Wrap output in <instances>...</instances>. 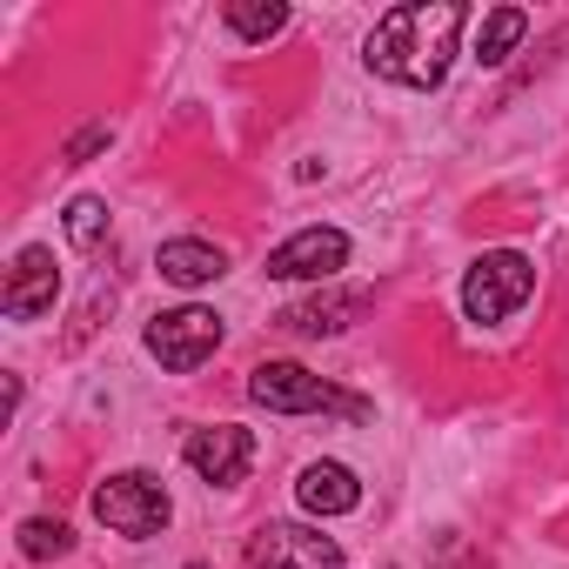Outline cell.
<instances>
[{
  "label": "cell",
  "instance_id": "9",
  "mask_svg": "<svg viewBox=\"0 0 569 569\" xmlns=\"http://www.w3.org/2000/svg\"><path fill=\"white\" fill-rule=\"evenodd\" d=\"M54 296H61V268H54V254H48V248H21L14 268H8V296H0V309H8L14 322H34V316L54 309Z\"/></svg>",
  "mask_w": 569,
  "mask_h": 569
},
{
  "label": "cell",
  "instance_id": "18",
  "mask_svg": "<svg viewBox=\"0 0 569 569\" xmlns=\"http://www.w3.org/2000/svg\"><path fill=\"white\" fill-rule=\"evenodd\" d=\"M188 569H201V562H188Z\"/></svg>",
  "mask_w": 569,
  "mask_h": 569
},
{
  "label": "cell",
  "instance_id": "5",
  "mask_svg": "<svg viewBox=\"0 0 569 569\" xmlns=\"http://www.w3.org/2000/svg\"><path fill=\"white\" fill-rule=\"evenodd\" d=\"M214 349H221V316L214 309H168V316L148 322V356L174 376L201 369Z\"/></svg>",
  "mask_w": 569,
  "mask_h": 569
},
{
  "label": "cell",
  "instance_id": "8",
  "mask_svg": "<svg viewBox=\"0 0 569 569\" xmlns=\"http://www.w3.org/2000/svg\"><path fill=\"white\" fill-rule=\"evenodd\" d=\"M248 462H254V436L241 422H214V429H194L188 436V469L201 482H214V489H234L248 476Z\"/></svg>",
  "mask_w": 569,
  "mask_h": 569
},
{
  "label": "cell",
  "instance_id": "14",
  "mask_svg": "<svg viewBox=\"0 0 569 569\" xmlns=\"http://www.w3.org/2000/svg\"><path fill=\"white\" fill-rule=\"evenodd\" d=\"M74 549V529L68 522H54V516H28L21 522V556L28 562H54V556H68Z\"/></svg>",
  "mask_w": 569,
  "mask_h": 569
},
{
  "label": "cell",
  "instance_id": "15",
  "mask_svg": "<svg viewBox=\"0 0 569 569\" xmlns=\"http://www.w3.org/2000/svg\"><path fill=\"white\" fill-rule=\"evenodd\" d=\"M68 241H74L81 254H94V248L108 241V201H101V194H81V201L68 208Z\"/></svg>",
  "mask_w": 569,
  "mask_h": 569
},
{
  "label": "cell",
  "instance_id": "1",
  "mask_svg": "<svg viewBox=\"0 0 569 569\" xmlns=\"http://www.w3.org/2000/svg\"><path fill=\"white\" fill-rule=\"evenodd\" d=\"M462 8L436 0V8H389L369 34V68L396 88H442L449 61H456V34H462Z\"/></svg>",
  "mask_w": 569,
  "mask_h": 569
},
{
  "label": "cell",
  "instance_id": "17",
  "mask_svg": "<svg viewBox=\"0 0 569 569\" xmlns=\"http://www.w3.org/2000/svg\"><path fill=\"white\" fill-rule=\"evenodd\" d=\"M108 141H114V128H108V121H94V128H81V134H74V141H68V161H74V168H81V161H88V154H101V148H108Z\"/></svg>",
  "mask_w": 569,
  "mask_h": 569
},
{
  "label": "cell",
  "instance_id": "10",
  "mask_svg": "<svg viewBox=\"0 0 569 569\" xmlns=\"http://www.w3.org/2000/svg\"><path fill=\"white\" fill-rule=\"evenodd\" d=\"M369 289H316L309 302H296V309H281L274 316V329H289V336H342L349 322H362L369 316Z\"/></svg>",
  "mask_w": 569,
  "mask_h": 569
},
{
  "label": "cell",
  "instance_id": "2",
  "mask_svg": "<svg viewBox=\"0 0 569 569\" xmlns=\"http://www.w3.org/2000/svg\"><path fill=\"white\" fill-rule=\"evenodd\" d=\"M529 296H536V261L516 254V248L476 254V268H469V281H462V309H469V322H509Z\"/></svg>",
  "mask_w": 569,
  "mask_h": 569
},
{
  "label": "cell",
  "instance_id": "12",
  "mask_svg": "<svg viewBox=\"0 0 569 569\" xmlns=\"http://www.w3.org/2000/svg\"><path fill=\"white\" fill-rule=\"evenodd\" d=\"M154 268H161V281H174V289H201V281L228 274V254L214 241H161Z\"/></svg>",
  "mask_w": 569,
  "mask_h": 569
},
{
  "label": "cell",
  "instance_id": "7",
  "mask_svg": "<svg viewBox=\"0 0 569 569\" xmlns=\"http://www.w3.org/2000/svg\"><path fill=\"white\" fill-rule=\"evenodd\" d=\"M342 261H349V234L342 228H302V234H289L268 254V274L274 281H329Z\"/></svg>",
  "mask_w": 569,
  "mask_h": 569
},
{
  "label": "cell",
  "instance_id": "4",
  "mask_svg": "<svg viewBox=\"0 0 569 569\" xmlns=\"http://www.w3.org/2000/svg\"><path fill=\"white\" fill-rule=\"evenodd\" d=\"M94 516H101L114 536H161L174 509H168L161 476H148V469H121V476L94 482Z\"/></svg>",
  "mask_w": 569,
  "mask_h": 569
},
{
  "label": "cell",
  "instance_id": "3",
  "mask_svg": "<svg viewBox=\"0 0 569 569\" xmlns=\"http://www.w3.org/2000/svg\"><path fill=\"white\" fill-rule=\"evenodd\" d=\"M248 396H254L261 409H274V416H322V409H336V416H362L356 396H342L336 382L309 376L302 362H261V369H248Z\"/></svg>",
  "mask_w": 569,
  "mask_h": 569
},
{
  "label": "cell",
  "instance_id": "6",
  "mask_svg": "<svg viewBox=\"0 0 569 569\" xmlns=\"http://www.w3.org/2000/svg\"><path fill=\"white\" fill-rule=\"evenodd\" d=\"M248 569H342V549L309 522H261L248 536Z\"/></svg>",
  "mask_w": 569,
  "mask_h": 569
},
{
  "label": "cell",
  "instance_id": "13",
  "mask_svg": "<svg viewBox=\"0 0 569 569\" xmlns=\"http://www.w3.org/2000/svg\"><path fill=\"white\" fill-rule=\"evenodd\" d=\"M522 34H529V14H522V8H496V14L482 21V34H476V61H482V68H496Z\"/></svg>",
  "mask_w": 569,
  "mask_h": 569
},
{
  "label": "cell",
  "instance_id": "11",
  "mask_svg": "<svg viewBox=\"0 0 569 569\" xmlns=\"http://www.w3.org/2000/svg\"><path fill=\"white\" fill-rule=\"evenodd\" d=\"M296 496H302L309 516H349V509L362 502V482H356L342 462H309L302 482H296Z\"/></svg>",
  "mask_w": 569,
  "mask_h": 569
},
{
  "label": "cell",
  "instance_id": "16",
  "mask_svg": "<svg viewBox=\"0 0 569 569\" xmlns=\"http://www.w3.org/2000/svg\"><path fill=\"white\" fill-rule=\"evenodd\" d=\"M241 41H268V34H281V28H289V8H274V0H268V8H248V0H234V8L221 14Z\"/></svg>",
  "mask_w": 569,
  "mask_h": 569
}]
</instances>
